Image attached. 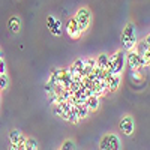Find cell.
Returning <instances> with one entry per match:
<instances>
[{
    "label": "cell",
    "mask_w": 150,
    "mask_h": 150,
    "mask_svg": "<svg viewBox=\"0 0 150 150\" xmlns=\"http://www.w3.org/2000/svg\"><path fill=\"white\" fill-rule=\"evenodd\" d=\"M125 57H126V53H125L123 50H119L117 53H114L111 57H108V63L105 66V72L120 75L123 68H125Z\"/></svg>",
    "instance_id": "cell-1"
},
{
    "label": "cell",
    "mask_w": 150,
    "mask_h": 150,
    "mask_svg": "<svg viewBox=\"0 0 150 150\" xmlns=\"http://www.w3.org/2000/svg\"><path fill=\"white\" fill-rule=\"evenodd\" d=\"M122 44H123V48L126 51H131V50L135 48L137 45V35H135V24L134 23H128L123 29V33H122Z\"/></svg>",
    "instance_id": "cell-2"
},
{
    "label": "cell",
    "mask_w": 150,
    "mask_h": 150,
    "mask_svg": "<svg viewBox=\"0 0 150 150\" xmlns=\"http://www.w3.org/2000/svg\"><path fill=\"white\" fill-rule=\"evenodd\" d=\"M125 63L129 66V69H131L132 72H138L141 68L147 66L146 62H144V59H143L138 53H137V51H134V50L128 51L126 57H125Z\"/></svg>",
    "instance_id": "cell-3"
},
{
    "label": "cell",
    "mask_w": 150,
    "mask_h": 150,
    "mask_svg": "<svg viewBox=\"0 0 150 150\" xmlns=\"http://www.w3.org/2000/svg\"><path fill=\"white\" fill-rule=\"evenodd\" d=\"M74 18L77 20L80 30H81V32H86L87 29H89V26H90L92 12H90V9H87V8H81V9L77 11V14H75Z\"/></svg>",
    "instance_id": "cell-4"
},
{
    "label": "cell",
    "mask_w": 150,
    "mask_h": 150,
    "mask_svg": "<svg viewBox=\"0 0 150 150\" xmlns=\"http://www.w3.org/2000/svg\"><path fill=\"white\" fill-rule=\"evenodd\" d=\"M149 42H150V39H149V36H147L146 39H143L138 45H137V53H138L144 59L147 66L150 65V45H149Z\"/></svg>",
    "instance_id": "cell-5"
},
{
    "label": "cell",
    "mask_w": 150,
    "mask_h": 150,
    "mask_svg": "<svg viewBox=\"0 0 150 150\" xmlns=\"http://www.w3.org/2000/svg\"><path fill=\"white\" fill-rule=\"evenodd\" d=\"M104 81H105L108 92H116L120 86V75L119 74H107Z\"/></svg>",
    "instance_id": "cell-6"
},
{
    "label": "cell",
    "mask_w": 150,
    "mask_h": 150,
    "mask_svg": "<svg viewBox=\"0 0 150 150\" xmlns=\"http://www.w3.org/2000/svg\"><path fill=\"white\" fill-rule=\"evenodd\" d=\"M66 33L72 38V39H78V38L81 36V30H80V27H78V23H77V20H75L74 17L72 18H69V21H68V24H66Z\"/></svg>",
    "instance_id": "cell-7"
},
{
    "label": "cell",
    "mask_w": 150,
    "mask_h": 150,
    "mask_svg": "<svg viewBox=\"0 0 150 150\" xmlns=\"http://www.w3.org/2000/svg\"><path fill=\"white\" fill-rule=\"evenodd\" d=\"M119 128L123 134H126V135H131L134 132V128H135V125H134V119L131 116H126V117H123L120 120V125H119Z\"/></svg>",
    "instance_id": "cell-8"
},
{
    "label": "cell",
    "mask_w": 150,
    "mask_h": 150,
    "mask_svg": "<svg viewBox=\"0 0 150 150\" xmlns=\"http://www.w3.org/2000/svg\"><path fill=\"white\" fill-rule=\"evenodd\" d=\"M47 26H48L50 30H51L53 35H56V36H60L62 35V23L57 21L54 17H51V15L47 17Z\"/></svg>",
    "instance_id": "cell-9"
},
{
    "label": "cell",
    "mask_w": 150,
    "mask_h": 150,
    "mask_svg": "<svg viewBox=\"0 0 150 150\" xmlns=\"http://www.w3.org/2000/svg\"><path fill=\"white\" fill-rule=\"evenodd\" d=\"M86 105L89 107L90 111H96V110L99 108V105H101V102H99V96H96V95L87 96V99H86Z\"/></svg>",
    "instance_id": "cell-10"
},
{
    "label": "cell",
    "mask_w": 150,
    "mask_h": 150,
    "mask_svg": "<svg viewBox=\"0 0 150 150\" xmlns=\"http://www.w3.org/2000/svg\"><path fill=\"white\" fill-rule=\"evenodd\" d=\"M8 27L12 33H18L20 27H21V20L18 17H11L9 21H8Z\"/></svg>",
    "instance_id": "cell-11"
},
{
    "label": "cell",
    "mask_w": 150,
    "mask_h": 150,
    "mask_svg": "<svg viewBox=\"0 0 150 150\" xmlns=\"http://www.w3.org/2000/svg\"><path fill=\"white\" fill-rule=\"evenodd\" d=\"M75 108H77V112H78V117H80V119L87 117V114L90 112V110H89V107L86 105V102H83V104H77V105H75Z\"/></svg>",
    "instance_id": "cell-12"
},
{
    "label": "cell",
    "mask_w": 150,
    "mask_h": 150,
    "mask_svg": "<svg viewBox=\"0 0 150 150\" xmlns=\"http://www.w3.org/2000/svg\"><path fill=\"white\" fill-rule=\"evenodd\" d=\"M66 120L69 123H78L80 122V117H78V112H77V108H75V105L69 110L68 116H66Z\"/></svg>",
    "instance_id": "cell-13"
},
{
    "label": "cell",
    "mask_w": 150,
    "mask_h": 150,
    "mask_svg": "<svg viewBox=\"0 0 150 150\" xmlns=\"http://www.w3.org/2000/svg\"><path fill=\"white\" fill-rule=\"evenodd\" d=\"M110 137V146L107 150H119L120 149V141H119V137L114 135V134H111L108 135Z\"/></svg>",
    "instance_id": "cell-14"
},
{
    "label": "cell",
    "mask_w": 150,
    "mask_h": 150,
    "mask_svg": "<svg viewBox=\"0 0 150 150\" xmlns=\"http://www.w3.org/2000/svg\"><path fill=\"white\" fill-rule=\"evenodd\" d=\"M21 138H23V134H21L18 129H12V131L9 132V140H11V144H17Z\"/></svg>",
    "instance_id": "cell-15"
},
{
    "label": "cell",
    "mask_w": 150,
    "mask_h": 150,
    "mask_svg": "<svg viewBox=\"0 0 150 150\" xmlns=\"http://www.w3.org/2000/svg\"><path fill=\"white\" fill-rule=\"evenodd\" d=\"M107 63H108V56L107 54H101V56L96 59V66L101 68V69H105Z\"/></svg>",
    "instance_id": "cell-16"
},
{
    "label": "cell",
    "mask_w": 150,
    "mask_h": 150,
    "mask_svg": "<svg viewBox=\"0 0 150 150\" xmlns=\"http://www.w3.org/2000/svg\"><path fill=\"white\" fill-rule=\"evenodd\" d=\"M26 150H39V144L35 138H27L26 140Z\"/></svg>",
    "instance_id": "cell-17"
},
{
    "label": "cell",
    "mask_w": 150,
    "mask_h": 150,
    "mask_svg": "<svg viewBox=\"0 0 150 150\" xmlns=\"http://www.w3.org/2000/svg\"><path fill=\"white\" fill-rule=\"evenodd\" d=\"M9 84V78L6 74H0V92H3Z\"/></svg>",
    "instance_id": "cell-18"
},
{
    "label": "cell",
    "mask_w": 150,
    "mask_h": 150,
    "mask_svg": "<svg viewBox=\"0 0 150 150\" xmlns=\"http://www.w3.org/2000/svg\"><path fill=\"white\" fill-rule=\"evenodd\" d=\"M108 146H110V137H108V135H105V137H102V140H101V144H99V147H101V150H107V149H108Z\"/></svg>",
    "instance_id": "cell-19"
},
{
    "label": "cell",
    "mask_w": 150,
    "mask_h": 150,
    "mask_svg": "<svg viewBox=\"0 0 150 150\" xmlns=\"http://www.w3.org/2000/svg\"><path fill=\"white\" fill-rule=\"evenodd\" d=\"M60 150H75V144H74L71 140H68V141L63 143V146H62Z\"/></svg>",
    "instance_id": "cell-20"
},
{
    "label": "cell",
    "mask_w": 150,
    "mask_h": 150,
    "mask_svg": "<svg viewBox=\"0 0 150 150\" xmlns=\"http://www.w3.org/2000/svg\"><path fill=\"white\" fill-rule=\"evenodd\" d=\"M0 74H6V63L3 59H0Z\"/></svg>",
    "instance_id": "cell-21"
},
{
    "label": "cell",
    "mask_w": 150,
    "mask_h": 150,
    "mask_svg": "<svg viewBox=\"0 0 150 150\" xmlns=\"http://www.w3.org/2000/svg\"><path fill=\"white\" fill-rule=\"evenodd\" d=\"M9 150H18V147H17L15 144H11V146H9Z\"/></svg>",
    "instance_id": "cell-22"
},
{
    "label": "cell",
    "mask_w": 150,
    "mask_h": 150,
    "mask_svg": "<svg viewBox=\"0 0 150 150\" xmlns=\"http://www.w3.org/2000/svg\"><path fill=\"white\" fill-rule=\"evenodd\" d=\"M0 59H3V56H2V51H0Z\"/></svg>",
    "instance_id": "cell-23"
}]
</instances>
